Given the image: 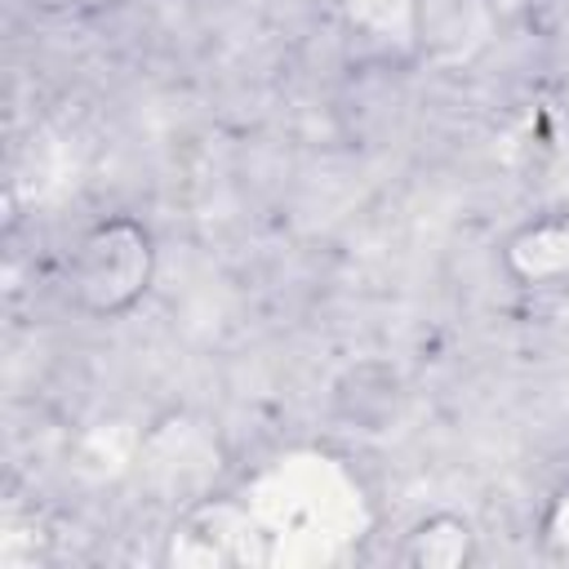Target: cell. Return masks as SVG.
Segmentation results:
<instances>
[{"label": "cell", "mask_w": 569, "mask_h": 569, "mask_svg": "<svg viewBox=\"0 0 569 569\" xmlns=\"http://www.w3.org/2000/svg\"><path fill=\"white\" fill-rule=\"evenodd\" d=\"M160 271L156 236L133 213H107L89 222L62 267L67 298L89 320H120L147 302Z\"/></svg>", "instance_id": "obj_1"}, {"label": "cell", "mask_w": 569, "mask_h": 569, "mask_svg": "<svg viewBox=\"0 0 569 569\" xmlns=\"http://www.w3.org/2000/svg\"><path fill=\"white\" fill-rule=\"evenodd\" d=\"M329 405L333 413L356 427V431H369V436H382L400 422V409H405V382L396 373V365L387 360H356L347 365L338 378H333V391H329Z\"/></svg>", "instance_id": "obj_3"}, {"label": "cell", "mask_w": 569, "mask_h": 569, "mask_svg": "<svg viewBox=\"0 0 569 569\" xmlns=\"http://www.w3.org/2000/svg\"><path fill=\"white\" fill-rule=\"evenodd\" d=\"M480 556V533L462 511L418 516L396 547V560L409 569H467Z\"/></svg>", "instance_id": "obj_5"}, {"label": "cell", "mask_w": 569, "mask_h": 569, "mask_svg": "<svg viewBox=\"0 0 569 569\" xmlns=\"http://www.w3.org/2000/svg\"><path fill=\"white\" fill-rule=\"evenodd\" d=\"M480 0H409V44L422 62H462L485 44Z\"/></svg>", "instance_id": "obj_4"}, {"label": "cell", "mask_w": 569, "mask_h": 569, "mask_svg": "<svg viewBox=\"0 0 569 569\" xmlns=\"http://www.w3.org/2000/svg\"><path fill=\"white\" fill-rule=\"evenodd\" d=\"M502 271L520 289H560L569 284V209H547L520 222L498 253Z\"/></svg>", "instance_id": "obj_2"}]
</instances>
